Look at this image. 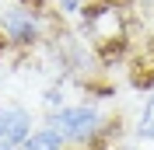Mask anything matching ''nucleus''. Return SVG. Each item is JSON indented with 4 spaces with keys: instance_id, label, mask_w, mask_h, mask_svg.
<instances>
[{
    "instance_id": "f257e3e1",
    "label": "nucleus",
    "mask_w": 154,
    "mask_h": 150,
    "mask_svg": "<svg viewBox=\"0 0 154 150\" xmlns=\"http://www.w3.org/2000/svg\"><path fill=\"white\" fill-rule=\"evenodd\" d=\"M46 126L63 136L70 147H88V150H109L116 143V126L98 101H77V105H63L56 112L46 115Z\"/></svg>"
},
{
    "instance_id": "f03ea898",
    "label": "nucleus",
    "mask_w": 154,
    "mask_h": 150,
    "mask_svg": "<svg viewBox=\"0 0 154 150\" xmlns=\"http://www.w3.org/2000/svg\"><path fill=\"white\" fill-rule=\"evenodd\" d=\"M0 35L11 42V49L28 52V49H35L38 42L46 38V25H42V18H38L35 7L11 4V7L0 10Z\"/></svg>"
},
{
    "instance_id": "7ed1b4c3",
    "label": "nucleus",
    "mask_w": 154,
    "mask_h": 150,
    "mask_svg": "<svg viewBox=\"0 0 154 150\" xmlns=\"http://www.w3.org/2000/svg\"><path fill=\"white\" fill-rule=\"evenodd\" d=\"M32 129H35V115H32L28 105H21V101H4L0 105V150L21 147Z\"/></svg>"
},
{
    "instance_id": "20e7f679",
    "label": "nucleus",
    "mask_w": 154,
    "mask_h": 150,
    "mask_svg": "<svg viewBox=\"0 0 154 150\" xmlns=\"http://www.w3.org/2000/svg\"><path fill=\"white\" fill-rule=\"evenodd\" d=\"M25 150H67V140L60 136L53 126H38V129L28 133V140L21 143Z\"/></svg>"
},
{
    "instance_id": "39448f33",
    "label": "nucleus",
    "mask_w": 154,
    "mask_h": 150,
    "mask_svg": "<svg viewBox=\"0 0 154 150\" xmlns=\"http://www.w3.org/2000/svg\"><path fill=\"white\" fill-rule=\"evenodd\" d=\"M130 133H133L137 143H154V91L144 98V108H140V115H137Z\"/></svg>"
},
{
    "instance_id": "423d86ee",
    "label": "nucleus",
    "mask_w": 154,
    "mask_h": 150,
    "mask_svg": "<svg viewBox=\"0 0 154 150\" xmlns=\"http://www.w3.org/2000/svg\"><path fill=\"white\" fill-rule=\"evenodd\" d=\"M42 108L49 112H56V108H63V84H49L46 91H42Z\"/></svg>"
},
{
    "instance_id": "0eeeda50",
    "label": "nucleus",
    "mask_w": 154,
    "mask_h": 150,
    "mask_svg": "<svg viewBox=\"0 0 154 150\" xmlns=\"http://www.w3.org/2000/svg\"><path fill=\"white\" fill-rule=\"evenodd\" d=\"M56 7L63 10V14H81V7H84V0H56Z\"/></svg>"
},
{
    "instance_id": "6e6552de",
    "label": "nucleus",
    "mask_w": 154,
    "mask_h": 150,
    "mask_svg": "<svg viewBox=\"0 0 154 150\" xmlns=\"http://www.w3.org/2000/svg\"><path fill=\"white\" fill-rule=\"evenodd\" d=\"M14 150H25V147H14Z\"/></svg>"
}]
</instances>
